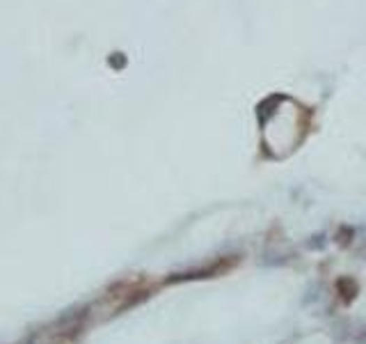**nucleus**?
Returning a JSON list of instances; mask_svg holds the SVG:
<instances>
[{
	"instance_id": "f257e3e1",
	"label": "nucleus",
	"mask_w": 366,
	"mask_h": 344,
	"mask_svg": "<svg viewBox=\"0 0 366 344\" xmlns=\"http://www.w3.org/2000/svg\"><path fill=\"white\" fill-rule=\"evenodd\" d=\"M236 264L234 257L229 260H218L213 267H208V269H201V271H190V274H181V276H174V278H169L167 283H181V280H199V278H215L220 274H227L231 267Z\"/></svg>"
},
{
	"instance_id": "f03ea898",
	"label": "nucleus",
	"mask_w": 366,
	"mask_h": 344,
	"mask_svg": "<svg viewBox=\"0 0 366 344\" xmlns=\"http://www.w3.org/2000/svg\"><path fill=\"white\" fill-rule=\"evenodd\" d=\"M337 294H339V299L346 303V306H351V303L357 299V294H360V285H357V280L353 278H348V276H341L337 278Z\"/></svg>"
}]
</instances>
